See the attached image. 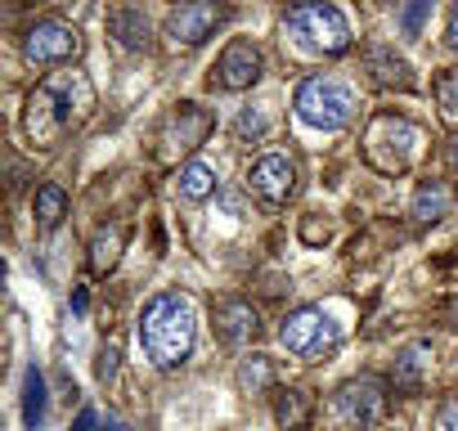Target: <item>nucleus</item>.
Returning a JSON list of instances; mask_svg holds the SVG:
<instances>
[{
	"label": "nucleus",
	"instance_id": "9b49d317",
	"mask_svg": "<svg viewBox=\"0 0 458 431\" xmlns=\"http://www.w3.org/2000/svg\"><path fill=\"white\" fill-rule=\"evenodd\" d=\"M261 72H266L261 50L239 37V41H229V46L220 50V59H216V68H211V86H220V90H252V86L261 81Z\"/></svg>",
	"mask_w": 458,
	"mask_h": 431
},
{
	"label": "nucleus",
	"instance_id": "39448f33",
	"mask_svg": "<svg viewBox=\"0 0 458 431\" xmlns=\"http://www.w3.org/2000/svg\"><path fill=\"white\" fill-rule=\"evenodd\" d=\"M279 342H284V351L297 355L301 364H319V359L337 355V346H342V328H337V319L324 315L319 306H301V310H293V315L284 319Z\"/></svg>",
	"mask_w": 458,
	"mask_h": 431
},
{
	"label": "nucleus",
	"instance_id": "393cba45",
	"mask_svg": "<svg viewBox=\"0 0 458 431\" xmlns=\"http://www.w3.org/2000/svg\"><path fill=\"white\" fill-rule=\"evenodd\" d=\"M234 131H239V139H248V135H252V139H261V135H266V113H261V108H248V113L239 117V126H234Z\"/></svg>",
	"mask_w": 458,
	"mask_h": 431
},
{
	"label": "nucleus",
	"instance_id": "a878e982",
	"mask_svg": "<svg viewBox=\"0 0 458 431\" xmlns=\"http://www.w3.org/2000/svg\"><path fill=\"white\" fill-rule=\"evenodd\" d=\"M117 359H122V346H117V337H113V342H104V351H99V382H113V377H117Z\"/></svg>",
	"mask_w": 458,
	"mask_h": 431
},
{
	"label": "nucleus",
	"instance_id": "6ab92c4d",
	"mask_svg": "<svg viewBox=\"0 0 458 431\" xmlns=\"http://www.w3.org/2000/svg\"><path fill=\"white\" fill-rule=\"evenodd\" d=\"M275 422H279L284 431H301V427L310 422V395H306L301 386L279 391V395H275Z\"/></svg>",
	"mask_w": 458,
	"mask_h": 431
},
{
	"label": "nucleus",
	"instance_id": "dca6fc26",
	"mask_svg": "<svg viewBox=\"0 0 458 431\" xmlns=\"http://www.w3.org/2000/svg\"><path fill=\"white\" fill-rule=\"evenodd\" d=\"M364 68H369V77H373L377 86H386V90H413V68H409V59L395 55L391 46H369V50H364Z\"/></svg>",
	"mask_w": 458,
	"mask_h": 431
},
{
	"label": "nucleus",
	"instance_id": "2eb2a0df",
	"mask_svg": "<svg viewBox=\"0 0 458 431\" xmlns=\"http://www.w3.org/2000/svg\"><path fill=\"white\" fill-rule=\"evenodd\" d=\"M108 37L122 50H131V55H148L153 50V23L144 19V10H131V5L108 14Z\"/></svg>",
	"mask_w": 458,
	"mask_h": 431
},
{
	"label": "nucleus",
	"instance_id": "6e6552de",
	"mask_svg": "<svg viewBox=\"0 0 458 431\" xmlns=\"http://www.w3.org/2000/svg\"><path fill=\"white\" fill-rule=\"evenodd\" d=\"M216 117L198 104H175L157 131V162H175V157H189L198 144H207Z\"/></svg>",
	"mask_w": 458,
	"mask_h": 431
},
{
	"label": "nucleus",
	"instance_id": "b1692460",
	"mask_svg": "<svg viewBox=\"0 0 458 431\" xmlns=\"http://www.w3.org/2000/svg\"><path fill=\"white\" fill-rule=\"evenodd\" d=\"M436 95H440L445 113H449V117H458V72H445V77L436 81Z\"/></svg>",
	"mask_w": 458,
	"mask_h": 431
},
{
	"label": "nucleus",
	"instance_id": "0eeeda50",
	"mask_svg": "<svg viewBox=\"0 0 458 431\" xmlns=\"http://www.w3.org/2000/svg\"><path fill=\"white\" fill-rule=\"evenodd\" d=\"M333 413H337V422H342L346 431L373 427V422L386 413V382L373 377V373H360V377L342 382L337 395H333Z\"/></svg>",
	"mask_w": 458,
	"mask_h": 431
},
{
	"label": "nucleus",
	"instance_id": "5701e85b",
	"mask_svg": "<svg viewBox=\"0 0 458 431\" xmlns=\"http://www.w3.org/2000/svg\"><path fill=\"white\" fill-rule=\"evenodd\" d=\"M41 418H46V382H41L37 368H28V382H23V422L37 431Z\"/></svg>",
	"mask_w": 458,
	"mask_h": 431
},
{
	"label": "nucleus",
	"instance_id": "f3484780",
	"mask_svg": "<svg viewBox=\"0 0 458 431\" xmlns=\"http://www.w3.org/2000/svg\"><path fill=\"white\" fill-rule=\"evenodd\" d=\"M126 239H131V225L126 221L104 225L95 234V243H90V275H113L117 261H122V252H126Z\"/></svg>",
	"mask_w": 458,
	"mask_h": 431
},
{
	"label": "nucleus",
	"instance_id": "bb28decb",
	"mask_svg": "<svg viewBox=\"0 0 458 431\" xmlns=\"http://www.w3.org/2000/svg\"><path fill=\"white\" fill-rule=\"evenodd\" d=\"M431 14V0H422V5H409L404 14H400V23H404V32L409 37H418V28H422V19Z\"/></svg>",
	"mask_w": 458,
	"mask_h": 431
},
{
	"label": "nucleus",
	"instance_id": "f8f14e48",
	"mask_svg": "<svg viewBox=\"0 0 458 431\" xmlns=\"http://www.w3.org/2000/svg\"><path fill=\"white\" fill-rule=\"evenodd\" d=\"M225 19H229L225 5H211V0H189V5H180V10L166 14V37H171L175 46L193 50V46H202Z\"/></svg>",
	"mask_w": 458,
	"mask_h": 431
},
{
	"label": "nucleus",
	"instance_id": "4468645a",
	"mask_svg": "<svg viewBox=\"0 0 458 431\" xmlns=\"http://www.w3.org/2000/svg\"><path fill=\"white\" fill-rule=\"evenodd\" d=\"M449 207H454V184L431 175V180H422V184L413 189L409 216H413V225H418V230H427V225H440V221H445Z\"/></svg>",
	"mask_w": 458,
	"mask_h": 431
},
{
	"label": "nucleus",
	"instance_id": "aec40b11",
	"mask_svg": "<svg viewBox=\"0 0 458 431\" xmlns=\"http://www.w3.org/2000/svg\"><path fill=\"white\" fill-rule=\"evenodd\" d=\"M32 211H37V225L41 230H55L64 216H68V193L59 184H41L37 198H32Z\"/></svg>",
	"mask_w": 458,
	"mask_h": 431
},
{
	"label": "nucleus",
	"instance_id": "4be33fe9",
	"mask_svg": "<svg viewBox=\"0 0 458 431\" xmlns=\"http://www.w3.org/2000/svg\"><path fill=\"white\" fill-rule=\"evenodd\" d=\"M266 386H275V364L266 355H248L239 364V391L243 395H261Z\"/></svg>",
	"mask_w": 458,
	"mask_h": 431
},
{
	"label": "nucleus",
	"instance_id": "473e14b6",
	"mask_svg": "<svg viewBox=\"0 0 458 431\" xmlns=\"http://www.w3.org/2000/svg\"><path fill=\"white\" fill-rule=\"evenodd\" d=\"M449 157H454V166H458V139H454V148H449Z\"/></svg>",
	"mask_w": 458,
	"mask_h": 431
},
{
	"label": "nucleus",
	"instance_id": "9d476101",
	"mask_svg": "<svg viewBox=\"0 0 458 431\" xmlns=\"http://www.w3.org/2000/svg\"><path fill=\"white\" fill-rule=\"evenodd\" d=\"M297 162L288 157V153H266L257 166H252V175H248V189L270 207V211H279V207H288L293 198H297Z\"/></svg>",
	"mask_w": 458,
	"mask_h": 431
},
{
	"label": "nucleus",
	"instance_id": "c85d7f7f",
	"mask_svg": "<svg viewBox=\"0 0 458 431\" xmlns=\"http://www.w3.org/2000/svg\"><path fill=\"white\" fill-rule=\"evenodd\" d=\"M440 431H458V395L445 400V409H440Z\"/></svg>",
	"mask_w": 458,
	"mask_h": 431
},
{
	"label": "nucleus",
	"instance_id": "a211bd4d",
	"mask_svg": "<svg viewBox=\"0 0 458 431\" xmlns=\"http://www.w3.org/2000/svg\"><path fill=\"white\" fill-rule=\"evenodd\" d=\"M427 364H431V342H427V337L409 342V346L400 351V359H395L391 386H395V391H404V395H413V391L422 386V368H427Z\"/></svg>",
	"mask_w": 458,
	"mask_h": 431
},
{
	"label": "nucleus",
	"instance_id": "7c9ffc66",
	"mask_svg": "<svg viewBox=\"0 0 458 431\" xmlns=\"http://www.w3.org/2000/svg\"><path fill=\"white\" fill-rule=\"evenodd\" d=\"M445 41H449V50H458V5L449 10V23H445Z\"/></svg>",
	"mask_w": 458,
	"mask_h": 431
},
{
	"label": "nucleus",
	"instance_id": "cd10ccee",
	"mask_svg": "<svg viewBox=\"0 0 458 431\" xmlns=\"http://www.w3.org/2000/svg\"><path fill=\"white\" fill-rule=\"evenodd\" d=\"M301 239L315 248V243H324V239H328V225H319L315 216H306V221H301Z\"/></svg>",
	"mask_w": 458,
	"mask_h": 431
},
{
	"label": "nucleus",
	"instance_id": "f03ea898",
	"mask_svg": "<svg viewBox=\"0 0 458 431\" xmlns=\"http://www.w3.org/2000/svg\"><path fill=\"white\" fill-rule=\"evenodd\" d=\"M198 337V315L184 292H162L144 306L140 315V346L153 368H180L193 351Z\"/></svg>",
	"mask_w": 458,
	"mask_h": 431
},
{
	"label": "nucleus",
	"instance_id": "f257e3e1",
	"mask_svg": "<svg viewBox=\"0 0 458 431\" xmlns=\"http://www.w3.org/2000/svg\"><path fill=\"white\" fill-rule=\"evenodd\" d=\"M95 108V86L86 72L68 68V72H55L46 77L32 95H28V108H23V131L37 148H59Z\"/></svg>",
	"mask_w": 458,
	"mask_h": 431
},
{
	"label": "nucleus",
	"instance_id": "412c9836",
	"mask_svg": "<svg viewBox=\"0 0 458 431\" xmlns=\"http://www.w3.org/2000/svg\"><path fill=\"white\" fill-rule=\"evenodd\" d=\"M175 189H180V198H189V202H202V198H211V193H216V171H211L207 162H189V166L180 171Z\"/></svg>",
	"mask_w": 458,
	"mask_h": 431
},
{
	"label": "nucleus",
	"instance_id": "1a4fd4ad",
	"mask_svg": "<svg viewBox=\"0 0 458 431\" xmlns=\"http://www.w3.org/2000/svg\"><path fill=\"white\" fill-rule=\"evenodd\" d=\"M77 50H81V32L72 23H59V19H41L23 37V59L28 63H41V68L68 63V59H77Z\"/></svg>",
	"mask_w": 458,
	"mask_h": 431
},
{
	"label": "nucleus",
	"instance_id": "423d86ee",
	"mask_svg": "<svg viewBox=\"0 0 458 431\" xmlns=\"http://www.w3.org/2000/svg\"><path fill=\"white\" fill-rule=\"evenodd\" d=\"M288 28L315 55H328L333 59V55H346L351 50V23L342 19L337 5H297V10H288Z\"/></svg>",
	"mask_w": 458,
	"mask_h": 431
},
{
	"label": "nucleus",
	"instance_id": "ddd939ff",
	"mask_svg": "<svg viewBox=\"0 0 458 431\" xmlns=\"http://www.w3.org/2000/svg\"><path fill=\"white\" fill-rule=\"evenodd\" d=\"M211 328H216V337H220L225 346H248V342L261 337V315H257L252 301L229 297V301H220V306L211 310Z\"/></svg>",
	"mask_w": 458,
	"mask_h": 431
},
{
	"label": "nucleus",
	"instance_id": "2f4dec72",
	"mask_svg": "<svg viewBox=\"0 0 458 431\" xmlns=\"http://www.w3.org/2000/svg\"><path fill=\"white\" fill-rule=\"evenodd\" d=\"M90 427H95V413H90V409H81V418H77V427H72V431H90Z\"/></svg>",
	"mask_w": 458,
	"mask_h": 431
},
{
	"label": "nucleus",
	"instance_id": "20e7f679",
	"mask_svg": "<svg viewBox=\"0 0 458 431\" xmlns=\"http://www.w3.org/2000/svg\"><path fill=\"white\" fill-rule=\"evenodd\" d=\"M293 108H297V117H301L306 126H315V131H342V126H351V117H355V90H351L342 77L319 72V77L301 81Z\"/></svg>",
	"mask_w": 458,
	"mask_h": 431
},
{
	"label": "nucleus",
	"instance_id": "7ed1b4c3",
	"mask_svg": "<svg viewBox=\"0 0 458 431\" xmlns=\"http://www.w3.org/2000/svg\"><path fill=\"white\" fill-rule=\"evenodd\" d=\"M422 153V126H413L400 113H377L364 131V157L382 171V175H400L418 162Z\"/></svg>",
	"mask_w": 458,
	"mask_h": 431
},
{
	"label": "nucleus",
	"instance_id": "c756f323",
	"mask_svg": "<svg viewBox=\"0 0 458 431\" xmlns=\"http://www.w3.org/2000/svg\"><path fill=\"white\" fill-rule=\"evenodd\" d=\"M440 324H445V328H458V292L445 301V310H440Z\"/></svg>",
	"mask_w": 458,
	"mask_h": 431
}]
</instances>
